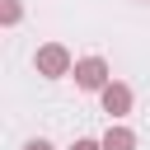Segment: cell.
I'll use <instances>...</instances> for the list:
<instances>
[{
    "label": "cell",
    "mask_w": 150,
    "mask_h": 150,
    "mask_svg": "<svg viewBox=\"0 0 150 150\" xmlns=\"http://www.w3.org/2000/svg\"><path fill=\"white\" fill-rule=\"evenodd\" d=\"M33 70H38L42 80H61V75L75 70V56H70L61 42H42V47L33 52Z\"/></svg>",
    "instance_id": "6da1fadb"
},
{
    "label": "cell",
    "mask_w": 150,
    "mask_h": 150,
    "mask_svg": "<svg viewBox=\"0 0 150 150\" xmlns=\"http://www.w3.org/2000/svg\"><path fill=\"white\" fill-rule=\"evenodd\" d=\"M70 75H75V89H84V94H98V89L112 80V70H108V61H103V56H80Z\"/></svg>",
    "instance_id": "7a4b0ae2"
},
{
    "label": "cell",
    "mask_w": 150,
    "mask_h": 150,
    "mask_svg": "<svg viewBox=\"0 0 150 150\" xmlns=\"http://www.w3.org/2000/svg\"><path fill=\"white\" fill-rule=\"evenodd\" d=\"M98 103H103V112H108L112 122H122V117L131 112L136 94H131V84H122V80H108V84L98 89Z\"/></svg>",
    "instance_id": "3957f363"
},
{
    "label": "cell",
    "mask_w": 150,
    "mask_h": 150,
    "mask_svg": "<svg viewBox=\"0 0 150 150\" xmlns=\"http://www.w3.org/2000/svg\"><path fill=\"white\" fill-rule=\"evenodd\" d=\"M141 141H136V131L131 127H122V122H108V131H103V150H136Z\"/></svg>",
    "instance_id": "277c9868"
},
{
    "label": "cell",
    "mask_w": 150,
    "mask_h": 150,
    "mask_svg": "<svg viewBox=\"0 0 150 150\" xmlns=\"http://www.w3.org/2000/svg\"><path fill=\"white\" fill-rule=\"evenodd\" d=\"M0 19H5V28H14L23 19V0H0Z\"/></svg>",
    "instance_id": "5b68a950"
},
{
    "label": "cell",
    "mask_w": 150,
    "mask_h": 150,
    "mask_svg": "<svg viewBox=\"0 0 150 150\" xmlns=\"http://www.w3.org/2000/svg\"><path fill=\"white\" fill-rule=\"evenodd\" d=\"M70 150H103V136H98V141H94V136H80Z\"/></svg>",
    "instance_id": "8992f818"
},
{
    "label": "cell",
    "mask_w": 150,
    "mask_h": 150,
    "mask_svg": "<svg viewBox=\"0 0 150 150\" xmlns=\"http://www.w3.org/2000/svg\"><path fill=\"white\" fill-rule=\"evenodd\" d=\"M23 150H56L52 141H42V136H33V141H23Z\"/></svg>",
    "instance_id": "52a82bcc"
}]
</instances>
